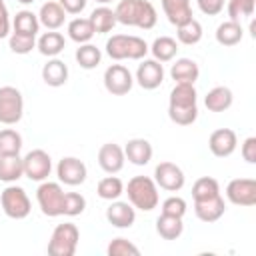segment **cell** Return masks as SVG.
Returning a JSON list of instances; mask_svg holds the SVG:
<instances>
[{"label":"cell","instance_id":"1","mask_svg":"<svg viewBox=\"0 0 256 256\" xmlns=\"http://www.w3.org/2000/svg\"><path fill=\"white\" fill-rule=\"evenodd\" d=\"M116 22L124 26H136L142 30H150L158 22V12L148 0H120L114 8Z\"/></svg>","mask_w":256,"mask_h":256},{"label":"cell","instance_id":"2","mask_svg":"<svg viewBox=\"0 0 256 256\" xmlns=\"http://www.w3.org/2000/svg\"><path fill=\"white\" fill-rule=\"evenodd\" d=\"M124 192L128 194V202L142 210V212H150L160 204V194H158V186L154 182V178L150 176H134L128 180Z\"/></svg>","mask_w":256,"mask_h":256},{"label":"cell","instance_id":"3","mask_svg":"<svg viewBox=\"0 0 256 256\" xmlns=\"http://www.w3.org/2000/svg\"><path fill=\"white\" fill-rule=\"evenodd\" d=\"M106 54L112 60H142L148 54V44L134 34H114L106 40Z\"/></svg>","mask_w":256,"mask_h":256},{"label":"cell","instance_id":"4","mask_svg":"<svg viewBox=\"0 0 256 256\" xmlns=\"http://www.w3.org/2000/svg\"><path fill=\"white\" fill-rule=\"evenodd\" d=\"M80 240V230L72 222L58 224L52 230L50 242H48V254L50 256H74Z\"/></svg>","mask_w":256,"mask_h":256},{"label":"cell","instance_id":"5","mask_svg":"<svg viewBox=\"0 0 256 256\" xmlns=\"http://www.w3.org/2000/svg\"><path fill=\"white\" fill-rule=\"evenodd\" d=\"M0 206H2V212L12 220H22L32 210V204H30V198H28L26 190L22 186H16V184H8L2 190Z\"/></svg>","mask_w":256,"mask_h":256},{"label":"cell","instance_id":"6","mask_svg":"<svg viewBox=\"0 0 256 256\" xmlns=\"http://www.w3.org/2000/svg\"><path fill=\"white\" fill-rule=\"evenodd\" d=\"M24 116L22 92L14 86H0V122L6 126L18 124Z\"/></svg>","mask_w":256,"mask_h":256},{"label":"cell","instance_id":"7","mask_svg":"<svg viewBox=\"0 0 256 256\" xmlns=\"http://www.w3.org/2000/svg\"><path fill=\"white\" fill-rule=\"evenodd\" d=\"M36 200L44 216L56 218L62 216V202H64V190L60 182H48L42 180V184L36 190Z\"/></svg>","mask_w":256,"mask_h":256},{"label":"cell","instance_id":"8","mask_svg":"<svg viewBox=\"0 0 256 256\" xmlns=\"http://www.w3.org/2000/svg\"><path fill=\"white\" fill-rule=\"evenodd\" d=\"M22 164H24V176L30 178V180H34V182L46 180L50 176V172H52V158L42 148L30 150L22 158Z\"/></svg>","mask_w":256,"mask_h":256},{"label":"cell","instance_id":"9","mask_svg":"<svg viewBox=\"0 0 256 256\" xmlns=\"http://www.w3.org/2000/svg\"><path fill=\"white\" fill-rule=\"evenodd\" d=\"M104 88L112 94V96H124L132 90L134 86V76L132 72L122 66V64H112L104 70Z\"/></svg>","mask_w":256,"mask_h":256},{"label":"cell","instance_id":"10","mask_svg":"<svg viewBox=\"0 0 256 256\" xmlns=\"http://www.w3.org/2000/svg\"><path fill=\"white\" fill-rule=\"evenodd\" d=\"M226 198L234 206H254L256 204V180L254 178H234L226 186Z\"/></svg>","mask_w":256,"mask_h":256},{"label":"cell","instance_id":"11","mask_svg":"<svg viewBox=\"0 0 256 256\" xmlns=\"http://www.w3.org/2000/svg\"><path fill=\"white\" fill-rule=\"evenodd\" d=\"M56 176L66 186H80L88 176L86 164L76 156H64L56 166Z\"/></svg>","mask_w":256,"mask_h":256},{"label":"cell","instance_id":"12","mask_svg":"<svg viewBox=\"0 0 256 256\" xmlns=\"http://www.w3.org/2000/svg\"><path fill=\"white\" fill-rule=\"evenodd\" d=\"M154 182L162 190L178 192V190H182V186L186 182V176H184V172H182V168L178 164H174V162H160L154 168Z\"/></svg>","mask_w":256,"mask_h":256},{"label":"cell","instance_id":"13","mask_svg":"<svg viewBox=\"0 0 256 256\" xmlns=\"http://www.w3.org/2000/svg\"><path fill=\"white\" fill-rule=\"evenodd\" d=\"M136 82L144 90H156L164 82V66L154 58H142L136 70Z\"/></svg>","mask_w":256,"mask_h":256},{"label":"cell","instance_id":"14","mask_svg":"<svg viewBox=\"0 0 256 256\" xmlns=\"http://www.w3.org/2000/svg\"><path fill=\"white\" fill-rule=\"evenodd\" d=\"M238 146V136L232 128H218L208 138V148L216 158H228Z\"/></svg>","mask_w":256,"mask_h":256},{"label":"cell","instance_id":"15","mask_svg":"<svg viewBox=\"0 0 256 256\" xmlns=\"http://www.w3.org/2000/svg\"><path fill=\"white\" fill-rule=\"evenodd\" d=\"M126 156H124V148L114 144V142H106L100 146L98 150V166L106 172V174H116L124 168Z\"/></svg>","mask_w":256,"mask_h":256},{"label":"cell","instance_id":"16","mask_svg":"<svg viewBox=\"0 0 256 256\" xmlns=\"http://www.w3.org/2000/svg\"><path fill=\"white\" fill-rule=\"evenodd\" d=\"M106 220L114 228H130L136 222V208L130 202L112 200L106 208Z\"/></svg>","mask_w":256,"mask_h":256},{"label":"cell","instance_id":"17","mask_svg":"<svg viewBox=\"0 0 256 256\" xmlns=\"http://www.w3.org/2000/svg\"><path fill=\"white\" fill-rule=\"evenodd\" d=\"M226 212V202L222 198V194L214 196V198H208V200H202V202H194V214L198 220L210 224V222H216L224 216Z\"/></svg>","mask_w":256,"mask_h":256},{"label":"cell","instance_id":"18","mask_svg":"<svg viewBox=\"0 0 256 256\" xmlns=\"http://www.w3.org/2000/svg\"><path fill=\"white\" fill-rule=\"evenodd\" d=\"M152 154H154L152 144L146 138H132L124 146V156L134 166H146L152 160Z\"/></svg>","mask_w":256,"mask_h":256},{"label":"cell","instance_id":"19","mask_svg":"<svg viewBox=\"0 0 256 256\" xmlns=\"http://www.w3.org/2000/svg\"><path fill=\"white\" fill-rule=\"evenodd\" d=\"M200 76V68L192 58H176L170 68V78L176 84H194Z\"/></svg>","mask_w":256,"mask_h":256},{"label":"cell","instance_id":"20","mask_svg":"<svg viewBox=\"0 0 256 256\" xmlns=\"http://www.w3.org/2000/svg\"><path fill=\"white\" fill-rule=\"evenodd\" d=\"M162 10L170 24L180 26L192 18V6L190 0H160Z\"/></svg>","mask_w":256,"mask_h":256},{"label":"cell","instance_id":"21","mask_svg":"<svg viewBox=\"0 0 256 256\" xmlns=\"http://www.w3.org/2000/svg\"><path fill=\"white\" fill-rule=\"evenodd\" d=\"M42 80L52 88L64 86L68 82V66L60 58H48V62L42 66Z\"/></svg>","mask_w":256,"mask_h":256},{"label":"cell","instance_id":"22","mask_svg":"<svg viewBox=\"0 0 256 256\" xmlns=\"http://www.w3.org/2000/svg\"><path fill=\"white\" fill-rule=\"evenodd\" d=\"M24 176V164L20 154H0V182L14 184Z\"/></svg>","mask_w":256,"mask_h":256},{"label":"cell","instance_id":"23","mask_svg":"<svg viewBox=\"0 0 256 256\" xmlns=\"http://www.w3.org/2000/svg\"><path fill=\"white\" fill-rule=\"evenodd\" d=\"M232 102H234V94L228 86H214L204 96V106L210 112H224L232 106Z\"/></svg>","mask_w":256,"mask_h":256},{"label":"cell","instance_id":"24","mask_svg":"<svg viewBox=\"0 0 256 256\" xmlns=\"http://www.w3.org/2000/svg\"><path fill=\"white\" fill-rule=\"evenodd\" d=\"M38 20H40V26H46L48 30H58L66 20V12L58 2L52 0V2H46L40 6Z\"/></svg>","mask_w":256,"mask_h":256},{"label":"cell","instance_id":"25","mask_svg":"<svg viewBox=\"0 0 256 256\" xmlns=\"http://www.w3.org/2000/svg\"><path fill=\"white\" fill-rule=\"evenodd\" d=\"M88 20H90V24H92V28H94L96 34H108V32H112V28L118 24V22H116V14H114V10L108 8L106 4L94 8Z\"/></svg>","mask_w":256,"mask_h":256},{"label":"cell","instance_id":"26","mask_svg":"<svg viewBox=\"0 0 256 256\" xmlns=\"http://www.w3.org/2000/svg\"><path fill=\"white\" fill-rule=\"evenodd\" d=\"M36 48L42 56H48V58H56L64 48H66V40L60 32L56 30H50V32H44L38 42H36Z\"/></svg>","mask_w":256,"mask_h":256},{"label":"cell","instance_id":"27","mask_svg":"<svg viewBox=\"0 0 256 256\" xmlns=\"http://www.w3.org/2000/svg\"><path fill=\"white\" fill-rule=\"evenodd\" d=\"M156 232L164 240H178L182 236V232H184V222L178 216L160 214L156 218Z\"/></svg>","mask_w":256,"mask_h":256},{"label":"cell","instance_id":"28","mask_svg":"<svg viewBox=\"0 0 256 256\" xmlns=\"http://www.w3.org/2000/svg\"><path fill=\"white\" fill-rule=\"evenodd\" d=\"M12 28L16 34H26V36H36L40 30V20L38 14H34L32 10H20L16 12L14 20H12Z\"/></svg>","mask_w":256,"mask_h":256},{"label":"cell","instance_id":"29","mask_svg":"<svg viewBox=\"0 0 256 256\" xmlns=\"http://www.w3.org/2000/svg\"><path fill=\"white\" fill-rule=\"evenodd\" d=\"M202 24L196 20V18H190L188 22L176 26V42L178 44H184V46H194L202 40Z\"/></svg>","mask_w":256,"mask_h":256},{"label":"cell","instance_id":"30","mask_svg":"<svg viewBox=\"0 0 256 256\" xmlns=\"http://www.w3.org/2000/svg\"><path fill=\"white\" fill-rule=\"evenodd\" d=\"M242 36H244V30H242L240 22L226 20L216 28V42L220 46H236V44H240Z\"/></svg>","mask_w":256,"mask_h":256},{"label":"cell","instance_id":"31","mask_svg":"<svg viewBox=\"0 0 256 256\" xmlns=\"http://www.w3.org/2000/svg\"><path fill=\"white\" fill-rule=\"evenodd\" d=\"M148 50L152 52L154 60H158V62H170L176 56V52H178V42L172 36H158L152 42V46H148Z\"/></svg>","mask_w":256,"mask_h":256},{"label":"cell","instance_id":"32","mask_svg":"<svg viewBox=\"0 0 256 256\" xmlns=\"http://www.w3.org/2000/svg\"><path fill=\"white\" fill-rule=\"evenodd\" d=\"M198 102V92L194 84H174L170 90L168 106H194Z\"/></svg>","mask_w":256,"mask_h":256},{"label":"cell","instance_id":"33","mask_svg":"<svg viewBox=\"0 0 256 256\" xmlns=\"http://www.w3.org/2000/svg\"><path fill=\"white\" fill-rule=\"evenodd\" d=\"M220 194V184L212 176H202L192 184V198L194 202H202L208 198H214Z\"/></svg>","mask_w":256,"mask_h":256},{"label":"cell","instance_id":"34","mask_svg":"<svg viewBox=\"0 0 256 256\" xmlns=\"http://www.w3.org/2000/svg\"><path fill=\"white\" fill-rule=\"evenodd\" d=\"M94 34H96V32H94V28H92V24H90L88 18H74V20L68 22V36H70V40H74L76 44H86V42H90Z\"/></svg>","mask_w":256,"mask_h":256},{"label":"cell","instance_id":"35","mask_svg":"<svg viewBox=\"0 0 256 256\" xmlns=\"http://www.w3.org/2000/svg\"><path fill=\"white\" fill-rule=\"evenodd\" d=\"M74 58H76V62H78L80 68H84V70H92V68H96V66L100 64V60H102V52H100V48H96L94 44L86 42V44H80V48L76 50Z\"/></svg>","mask_w":256,"mask_h":256},{"label":"cell","instance_id":"36","mask_svg":"<svg viewBox=\"0 0 256 256\" xmlns=\"http://www.w3.org/2000/svg\"><path fill=\"white\" fill-rule=\"evenodd\" d=\"M96 192H98V196L102 200H108V202L118 200L124 194V182L118 176H106V178H102L98 182Z\"/></svg>","mask_w":256,"mask_h":256},{"label":"cell","instance_id":"37","mask_svg":"<svg viewBox=\"0 0 256 256\" xmlns=\"http://www.w3.org/2000/svg\"><path fill=\"white\" fill-rule=\"evenodd\" d=\"M168 118L178 126H190L198 118V104H194V106H168Z\"/></svg>","mask_w":256,"mask_h":256},{"label":"cell","instance_id":"38","mask_svg":"<svg viewBox=\"0 0 256 256\" xmlns=\"http://www.w3.org/2000/svg\"><path fill=\"white\" fill-rule=\"evenodd\" d=\"M22 150V136L14 128L0 130V154H20Z\"/></svg>","mask_w":256,"mask_h":256},{"label":"cell","instance_id":"39","mask_svg":"<svg viewBox=\"0 0 256 256\" xmlns=\"http://www.w3.org/2000/svg\"><path fill=\"white\" fill-rule=\"evenodd\" d=\"M86 210V198L78 192H64V202H62V216H80Z\"/></svg>","mask_w":256,"mask_h":256},{"label":"cell","instance_id":"40","mask_svg":"<svg viewBox=\"0 0 256 256\" xmlns=\"http://www.w3.org/2000/svg\"><path fill=\"white\" fill-rule=\"evenodd\" d=\"M254 8H256V2L254 0H228V20L232 22H240L242 18L246 16H252L254 14Z\"/></svg>","mask_w":256,"mask_h":256},{"label":"cell","instance_id":"41","mask_svg":"<svg viewBox=\"0 0 256 256\" xmlns=\"http://www.w3.org/2000/svg\"><path fill=\"white\" fill-rule=\"evenodd\" d=\"M8 46L14 54H30L34 48H36V36H26V34H16L12 32L10 38H8Z\"/></svg>","mask_w":256,"mask_h":256},{"label":"cell","instance_id":"42","mask_svg":"<svg viewBox=\"0 0 256 256\" xmlns=\"http://www.w3.org/2000/svg\"><path fill=\"white\" fill-rule=\"evenodd\" d=\"M108 256H138L140 254V248L136 244H132L130 240L118 236V238H112L108 248H106Z\"/></svg>","mask_w":256,"mask_h":256},{"label":"cell","instance_id":"43","mask_svg":"<svg viewBox=\"0 0 256 256\" xmlns=\"http://www.w3.org/2000/svg\"><path fill=\"white\" fill-rule=\"evenodd\" d=\"M186 210H188V204H186V200L180 198V196H168V198L162 202V214L184 218Z\"/></svg>","mask_w":256,"mask_h":256},{"label":"cell","instance_id":"44","mask_svg":"<svg viewBox=\"0 0 256 256\" xmlns=\"http://www.w3.org/2000/svg\"><path fill=\"white\" fill-rule=\"evenodd\" d=\"M240 154H242V158H244L248 164H256V138H254V136H248V138L242 142Z\"/></svg>","mask_w":256,"mask_h":256},{"label":"cell","instance_id":"45","mask_svg":"<svg viewBox=\"0 0 256 256\" xmlns=\"http://www.w3.org/2000/svg\"><path fill=\"white\" fill-rule=\"evenodd\" d=\"M196 2H198V8L206 16H216L224 8V0H196Z\"/></svg>","mask_w":256,"mask_h":256},{"label":"cell","instance_id":"46","mask_svg":"<svg viewBox=\"0 0 256 256\" xmlns=\"http://www.w3.org/2000/svg\"><path fill=\"white\" fill-rule=\"evenodd\" d=\"M88 0H58V4L64 8L66 14H80L86 8Z\"/></svg>","mask_w":256,"mask_h":256},{"label":"cell","instance_id":"47","mask_svg":"<svg viewBox=\"0 0 256 256\" xmlns=\"http://www.w3.org/2000/svg\"><path fill=\"white\" fill-rule=\"evenodd\" d=\"M10 28H12V22H10V14L6 10V6L0 8V40L6 38L10 34Z\"/></svg>","mask_w":256,"mask_h":256},{"label":"cell","instance_id":"48","mask_svg":"<svg viewBox=\"0 0 256 256\" xmlns=\"http://www.w3.org/2000/svg\"><path fill=\"white\" fill-rule=\"evenodd\" d=\"M18 2H20V4H32L34 0H18Z\"/></svg>","mask_w":256,"mask_h":256},{"label":"cell","instance_id":"49","mask_svg":"<svg viewBox=\"0 0 256 256\" xmlns=\"http://www.w3.org/2000/svg\"><path fill=\"white\" fill-rule=\"evenodd\" d=\"M94 2H98V4H108V2H112V0H94Z\"/></svg>","mask_w":256,"mask_h":256},{"label":"cell","instance_id":"50","mask_svg":"<svg viewBox=\"0 0 256 256\" xmlns=\"http://www.w3.org/2000/svg\"><path fill=\"white\" fill-rule=\"evenodd\" d=\"M2 6H4V0H0V8H2Z\"/></svg>","mask_w":256,"mask_h":256},{"label":"cell","instance_id":"51","mask_svg":"<svg viewBox=\"0 0 256 256\" xmlns=\"http://www.w3.org/2000/svg\"><path fill=\"white\" fill-rule=\"evenodd\" d=\"M254 2H256V0H254Z\"/></svg>","mask_w":256,"mask_h":256}]
</instances>
